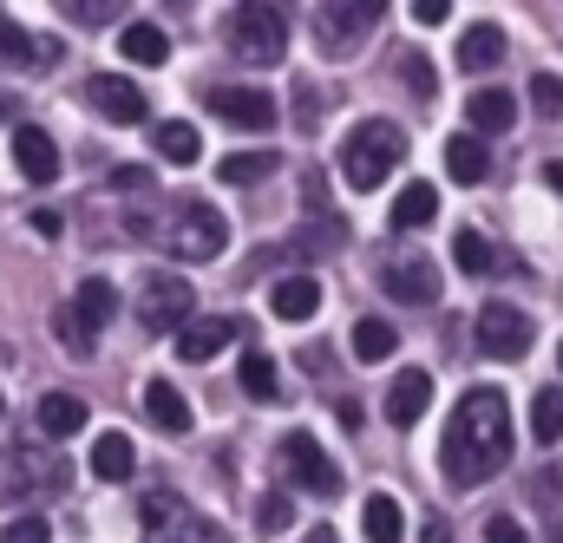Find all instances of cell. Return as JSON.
<instances>
[{
    "instance_id": "11",
    "label": "cell",
    "mask_w": 563,
    "mask_h": 543,
    "mask_svg": "<svg viewBox=\"0 0 563 543\" xmlns=\"http://www.w3.org/2000/svg\"><path fill=\"white\" fill-rule=\"evenodd\" d=\"M203 106L236 132H269L276 125V99L256 92V86H217V92H203Z\"/></svg>"
},
{
    "instance_id": "31",
    "label": "cell",
    "mask_w": 563,
    "mask_h": 543,
    "mask_svg": "<svg viewBox=\"0 0 563 543\" xmlns=\"http://www.w3.org/2000/svg\"><path fill=\"white\" fill-rule=\"evenodd\" d=\"M531 439L538 445H558L563 439V387H538V400H531Z\"/></svg>"
},
{
    "instance_id": "41",
    "label": "cell",
    "mask_w": 563,
    "mask_h": 543,
    "mask_svg": "<svg viewBox=\"0 0 563 543\" xmlns=\"http://www.w3.org/2000/svg\"><path fill=\"white\" fill-rule=\"evenodd\" d=\"M400 73H407V86H413V99H432V92H439V86H432V73H426V59H407Z\"/></svg>"
},
{
    "instance_id": "24",
    "label": "cell",
    "mask_w": 563,
    "mask_h": 543,
    "mask_svg": "<svg viewBox=\"0 0 563 543\" xmlns=\"http://www.w3.org/2000/svg\"><path fill=\"white\" fill-rule=\"evenodd\" d=\"M361 531H367V543H407V511H400V498L374 491V498L361 505Z\"/></svg>"
},
{
    "instance_id": "2",
    "label": "cell",
    "mask_w": 563,
    "mask_h": 543,
    "mask_svg": "<svg viewBox=\"0 0 563 543\" xmlns=\"http://www.w3.org/2000/svg\"><path fill=\"white\" fill-rule=\"evenodd\" d=\"M223 40L243 66H282L288 53V0H236L223 20Z\"/></svg>"
},
{
    "instance_id": "33",
    "label": "cell",
    "mask_w": 563,
    "mask_h": 543,
    "mask_svg": "<svg viewBox=\"0 0 563 543\" xmlns=\"http://www.w3.org/2000/svg\"><path fill=\"white\" fill-rule=\"evenodd\" d=\"M236 380H243V394L250 400H276V361L269 354H243V367H236Z\"/></svg>"
},
{
    "instance_id": "32",
    "label": "cell",
    "mask_w": 563,
    "mask_h": 543,
    "mask_svg": "<svg viewBox=\"0 0 563 543\" xmlns=\"http://www.w3.org/2000/svg\"><path fill=\"white\" fill-rule=\"evenodd\" d=\"M276 151H236V157H223L217 164V177L223 184H263V177H276Z\"/></svg>"
},
{
    "instance_id": "48",
    "label": "cell",
    "mask_w": 563,
    "mask_h": 543,
    "mask_svg": "<svg viewBox=\"0 0 563 543\" xmlns=\"http://www.w3.org/2000/svg\"><path fill=\"white\" fill-rule=\"evenodd\" d=\"M558 367H563V341H558Z\"/></svg>"
},
{
    "instance_id": "22",
    "label": "cell",
    "mask_w": 563,
    "mask_h": 543,
    "mask_svg": "<svg viewBox=\"0 0 563 543\" xmlns=\"http://www.w3.org/2000/svg\"><path fill=\"white\" fill-rule=\"evenodd\" d=\"M139 472V452H132V439L125 432H99L92 439V478H106V485H125Z\"/></svg>"
},
{
    "instance_id": "4",
    "label": "cell",
    "mask_w": 563,
    "mask_h": 543,
    "mask_svg": "<svg viewBox=\"0 0 563 543\" xmlns=\"http://www.w3.org/2000/svg\"><path fill=\"white\" fill-rule=\"evenodd\" d=\"M164 250H177L184 263H217V256L230 250V223H223V210L203 203V197L177 203L170 223H164Z\"/></svg>"
},
{
    "instance_id": "5",
    "label": "cell",
    "mask_w": 563,
    "mask_h": 543,
    "mask_svg": "<svg viewBox=\"0 0 563 543\" xmlns=\"http://www.w3.org/2000/svg\"><path fill=\"white\" fill-rule=\"evenodd\" d=\"M380 13H387V0H321V7H314V40H321V53H354V46L380 26Z\"/></svg>"
},
{
    "instance_id": "1",
    "label": "cell",
    "mask_w": 563,
    "mask_h": 543,
    "mask_svg": "<svg viewBox=\"0 0 563 543\" xmlns=\"http://www.w3.org/2000/svg\"><path fill=\"white\" fill-rule=\"evenodd\" d=\"M511 400L498 394V387H472L452 419H445V439H439V465H445V478L459 485V491H472V485H485L492 472H505V458H511Z\"/></svg>"
},
{
    "instance_id": "23",
    "label": "cell",
    "mask_w": 563,
    "mask_h": 543,
    "mask_svg": "<svg viewBox=\"0 0 563 543\" xmlns=\"http://www.w3.org/2000/svg\"><path fill=\"white\" fill-rule=\"evenodd\" d=\"M144 412H151V425H157V432H177V439L197 425V419H190V400H184L170 380H151V387H144Z\"/></svg>"
},
{
    "instance_id": "28",
    "label": "cell",
    "mask_w": 563,
    "mask_h": 543,
    "mask_svg": "<svg viewBox=\"0 0 563 543\" xmlns=\"http://www.w3.org/2000/svg\"><path fill=\"white\" fill-rule=\"evenodd\" d=\"M465 112H472V137H478V132H505V125L518 119L511 92H498V86H492V92H472V99H465Z\"/></svg>"
},
{
    "instance_id": "17",
    "label": "cell",
    "mask_w": 563,
    "mask_h": 543,
    "mask_svg": "<svg viewBox=\"0 0 563 543\" xmlns=\"http://www.w3.org/2000/svg\"><path fill=\"white\" fill-rule=\"evenodd\" d=\"M314 308H321V281L314 275H282L269 288V314L276 321H314Z\"/></svg>"
},
{
    "instance_id": "38",
    "label": "cell",
    "mask_w": 563,
    "mask_h": 543,
    "mask_svg": "<svg viewBox=\"0 0 563 543\" xmlns=\"http://www.w3.org/2000/svg\"><path fill=\"white\" fill-rule=\"evenodd\" d=\"M282 524H288V498H282V491H269V498L256 505V531H269V538H276Z\"/></svg>"
},
{
    "instance_id": "16",
    "label": "cell",
    "mask_w": 563,
    "mask_h": 543,
    "mask_svg": "<svg viewBox=\"0 0 563 543\" xmlns=\"http://www.w3.org/2000/svg\"><path fill=\"white\" fill-rule=\"evenodd\" d=\"M112 314H119V288L106 281V275H92V281H79V295H73V321L99 341V328H112Z\"/></svg>"
},
{
    "instance_id": "25",
    "label": "cell",
    "mask_w": 563,
    "mask_h": 543,
    "mask_svg": "<svg viewBox=\"0 0 563 543\" xmlns=\"http://www.w3.org/2000/svg\"><path fill=\"white\" fill-rule=\"evenodd\" d=\"M498 59H505V33H498V26L478 20V26L459 33V66H465V73H492Z\"/></svg>"
},
{
    "instance_id": "21",
    "label": "cell",
    "mask_w": 563,
    "mask_h": 543,
    "mask_svg": "<svg viewBox=\"0 0 563 543\" xmlns=\"http://www.w3.org/2000/svg\"><path fill=\"white\" fill-rule=\"evenodd\" d=\"M445 170H452V184H485L492 177V144L472 132L445 137Z\"/></svg>"
},
{
    "instance_id": "13",
    "label": "cell",
    "mask_w": 563,
    "mask_h": 543,
    "mask_svg": "<svg viewBox=\"0 0 563 543\" xmlns=\"http://www.w3.org/2000/svg\"><path fill=\"white\" fill-rule=\"evenodd\" d=\"M86 106H92L99 119H112V125H144V119H151V99H144L132 79H119V73L86 79Z\"/></svg>"
},
{
    "instance_id": "29",
    "label": "cell",
    "mask_w": 563,
    "mask_h": 543,
    "mask_svg": "<svg viewBox=\"0 0 563 543\" xmlns=\"http://www.w3.org/2000/svg\"><path fill=\"white\" fill-rule=\"evenodd\" d=\"M432 217H439V190L432 184H407L394 197V230H426Z\"/></svg>"
},
{
    "instance_id": "47",
    "label": "cell",
    "mask_w": 563,
    "mask_h": 543,
    "mask_svg": "<svg viewBox=\"0 0 563 543\" xmlns=\"http://www.w3.org/2000/svg\"><path fill=\"white\" fill-rule=\"evenodd\" d=\"M551 543H563V531H551Z\"/></svg>"
},
{
    "instance_id": "3",
    "label": "cell",
    "mask_w": 563,
    "mask_h": 543,
    "mask_svg": "<svg viewBox=\"0 0 563 543\" xmlns=\"http://www.w3.org/2000/svg\"><path fill=\"white\" fill-rule=\"evenodd\" d=\"M400 157H407V132L387 125V119H367V125H354L347 144H341V177H347L354 190H380Z\"/></svg>"
},
{
    "instance_id": "27",
    "label": "cell",
    "mask_w": 563,
    "mask_h": 543,
    "mask_svg": "<svg viewBox=\"0 0 563 543\" xmlns=\"http://www.w3.org/2000/svg\"><path fill=\"white\" fill-rule=\"evenodd\" d=\"M119 53H125L132 66H164V59H170V40H164V26L132 20V26H125V40H119Z\"/></svg>"
},
{
    "instance_id": "44",
    "label": "cell",
    "mask_w": 563,
    "mask_h": 543,
    "mask_svg": "<svg viewBox=\"0 0 563 543\" xmlns=\"http://www.w3.org/2000/svg\"><path fill=\"white\" fill-rule=\"evenodd\" d=\"M420 543H452V524H445V518H426Z\"/></svg>"
},
{
    "instance_id": "45",
    "label": "cell",
    "mask_w": 563,
    "mask_h": 543,
    "mask_svg": "<svg viewBox=\"0 0 563 543\" xmlns=\"http://www.w3.org/2000/svg\"><path fill=\"white\" fill-rule=\"evenodd\" d=\"M544 184H551V190L563 197V157H551V164H544Z\"/></svg>"
},
{
    "instance_id": "7",
    "label": "cell",
    "mask_w": 563,
    "mask_h": 543,
    "mask_svg": "<svg viewBox=\"0 0 563 543\" xmlns=\"http://www.w3.org/2000/svg\"><path fill=\"white\" fill-rule=\"evenodd\" d=\"M531 314L525 308H511V301H485L478 308V354H492V361H525L531 354Z\"/></svg>"
},
{
    "instance_id": "15",
    "label": "cell",
    "mask_w": 563,
    "mask_h": 543,
    "mask_svg": "<svg viewBox=\"0 0 563 543\" xmlns=\"http://www.w3.org/2000/svg\"><path fill=\"white\" fill-rule=\"evenodd\" d=\"M59 46L40 40V33H20L7 13H0V73H33V66H53Z\"/></svg>"
},
{
    "instance_id": "9",
    "label": "cell",
    "mask_w": 563,
    "mask_h": 543,
    "mask_svg": "<svg viewBox=\"0 0 563 543\" xmlns=\"http://www.w3.org/2000/svg\"><path fill=\"white\" fill-rule=\"evenodd\" d=\"M380 288H387L394 301L432 308V301H439V263H432V256H420V250H400V256H387V269H380Z\"/></svg>"
},
{
    "instance_id": "35",
    "label": "cell",
    "mask_w": 563,
    "mask_h": 543,
    "mask_svg": "<svg viewBox=\"0 0 563 543\" xmlns=\"http://www.w3.org/2000/svg\"><path fill=\"white\" fill-rule=\"evenodd\" d=\"M79 26H106V20H119L125 13V0H59Z\"/></svg>"
},
{
    "instance_id": "42",
    "label": "cell",
    "mask_w": 563,
    "mask_h": 543,
    "mask_svg": "<svg viewBox=\"0 0 563 543\" xmlns=\"http://www.w3.org/2000/svg\"><path fill=\"white\" fill-rule=\"evenodd\" d=\"M445 13H452V0H413V20L420 26H445Z\"/></svg>"
},
{
    "instance_id": "34",
    "label": "cell",
    "mask_w": 563,
    "mask_h": 543,
    "mask_svg": "<svg viewBox=\"0 0 563 543\" xmlns=\"http://www.w3.org/2000/svg\"><path fill=\"white\" fill-rule=\"evenodd\" d=\"M452 256H459V269H465V275L492 269V243H485L478 230H459V236H452Z\"/></svg>"
},
{
    "instance_id": "46",
    "label": "cell",
    "mask_w": 563,
    "mask_h": 543,
    "mask_svg": "<svg viewBox=\"0 0 563 543\" xmlns=\"http://www.w3.org/2000/svg\"><path fill=\"white\" fill-rule=\"evenodd\" d=\"M301 543H341V538H334V524H314V531H308Z\"/></svg>"
},
{
    "instance_id": "39",
    "label": "cell",
    "mask_w": 563,
    "mask_h": 543,
    "mask_svg": "<svg viewBox=\"0 0 563 543\" xmlns=\"http://www.w3.org/2000/svg\"><path fill=\"white\" fill-rule=\"evenodd\" d=\"M0 543H46V518H33V511H26V518H13V524L0 531Z\"/></svg>"
},
{
    "instance_id": "12",
    "label": "cell",
    "mask_w": 563,
    "mask_h": 543,
    "mask_svg": "<svg viewBox=\"0 0 563 543\" xmlns=\"http://www.w3.org/2000/svg\"><path fill=\"white\" fill-rule=\"evenodd\" d=\"M144 538L151 543H210V524H203L190 505L151 491V498H144Z\"/></svg>"
},
{
    "instance_id": "18",
    "label": "cell",
    "mask_w": 563,
    "mask_h": 543,
    "mask_svg": "<svg viewBox=\"0 0 563 543\" xmlns=\"http://www.w3.org/2000/svg\"><path fill=\"white\" fill-rule=\"evenodd\" d=\"M426 407H432V374H426V367L394 374V387H387V419H394V425H413Z\"/></svg>"
},
{
    "instance_id": "40",
    "label": "cell",
    "mask_w": 563,
    "mask_h": 543,
    "mask_svg": "<svg viewBox=\"0 0 563 543\" xmlns=\"http://www.w3.org/2000/svg\"><path fill=\"white\" fill-rule=\"evenodd\" d=\"M485 543H531L518 518H485Z\"/></svg>"
},
{
    "instance_id": "19",
    "label": "cell",
    "mask_w": 563,
    "mask_h": 543,
    "mask_svg": "<svg viewBox=\"0 0 563 543\" xmlns=\"http://www.w3.org/2000/svg\"><path fill=\"white\" fill-rule=\"evenodd\" d=\"M33 419H40V432H46V439H73V432H86L92 407H86L79 394H59V387H53V394L33 407Z\"/></svg>"
},
{
    "instance_id": "26",
    "label": "cell",
    "mask_w": 563,
    "mask_h": 543,
    "mask_svg": "<svg viewBox=\"0 0 563 543\" xmlns=\"http://www.w3.org/2000/svg\"><path fill=\"white\" fill-rule=\"evenodd\" d=\"M151 144H157V157H164V164H177V170H190V164L203 157V137H197V125H184V119L157 125V132H151Z\"/></svg>"
},
{
    "instance_id": "37",
    "label": "cell",
    "mask_w": 563,
    "mask_h": 543,
    "mask_svg": "<svg viewBox=\"0 0 563 543\" xmlns=\"http://www.w3.org/2000/svg\"><path fill=\"white\" fill-rule=\"evenodd\" d=\"M53 334H59V341H66V347H73V354H79V361H86V354H92V347H99V341H92V334H86V328H79V321H73V308H59V314H53Z\"/></svg>"
},
{
    "instance_id": "30",
    "label": "cell",
    "mask_w": 563,
    "mask_h": 543,
    "mask_svg": "<svg viewBox=\"0 0 563 543\" xmlns=\"http://www.w3.org/2000/svg\"><path fill=\"white\" fill-rule=\"evenodd\" d=\"M400 347V334L380 321V314H367V321H354V361H367V367H380L387 354Z\"/></svg>"
},
{
    "instance_id": "6",
    "label": "cell",
    "mask_w": 563,
    "mask_h": 543,
    "mask_svg": "<svg viewBox=\"0 0 563 543\" xmlns=\"http://www.w3.org/2000/svg\"><path fill=\"white\" fill-rule=\"evenodd\" d=\"M190 308H197V288L184 281V275L170 269H151L139 288V321L151 328V334H177L184 321H190Z\"/></svg>"
},
{
    "instance_id": "8",
    "label": "cell",
    "mask_w": 563,
    "mask_h": 543,
    "mask_svg": "<svg viewBox=\"0 0 563 543\" xmlns=\"http://www.w3.org/2000/svg\"><path fill=\"white\" fill-rule=\"evenodd\" d=\"M282 465H288V478H295L308 498H334V491H341V465L321 452L314 432H288V439H282Z\"/></svg>"
},
{
    "instance_id": "43",
    "label": "cell",
    "mask_w": 563,
    "mask_h": 543,
    "mask_svg": "<svg viewBox=\"0 0 563 543\" xmlns=\"http://www.w3.org/2000/svg\"><path fill=\"white\" fill-rule=\"evenodd\" d=\"M112 190H151V170H139V164L112 170Z\"/></svg>"
},
{
    "instance_id": "36",
    "label": "cell",
    "mask_w": 563,
    "mask_h": 543,
    "mask_svg": "<svg viewBox=\"0 0 563 543\" xmlns=\"http://www.w3.org/2000/svg\"><path fill=\"white\" fill-rule=\"evenodd\" d=\"M531 106H538V119H563V79L538 73L531 79Z\"/></svg>"
},
{
    "instance_id": "20",
    "label": "cell",
    "mask_w": 563,
    "mask_h": 543,
    "mask_svg": "<svg viewBox=\"0 0 563 543\" xmlns=\"http://www.w3.org/2000/svg\"><path fill=\"white\" fill-rule=\"evenodd\" d=\"M230 334H236V328H230L223 314H210V321H184V328H177V354L203 367V361H217V354L230 347Z\"/></svg>"
},
{
    "instance_id": "10",
    "label": "cell",
    "mask_w": 563,
    "mask_h": 543,
    "mask_svg": "<svg viewBox=\"0 0 563 543\" xmlns=\"http://www.w3.org/2000/svg\"><path fill=\"white\" fill-rule=\"evenodd\" d=\"M59 485H66L59 458H46V452H26V445L0 452V491H20V498H46V491H59Z\"/></svg>"
},
{
    "instance_id": "14",
    "label": "cell",
    "mask_w": 563,
    "mask_h": 543,
    "mask_svg": "<svg viewBox=\"0 0 563 543\" xmlns=\"http://www.w3.org/2000/svg\"><path fill=\"white\" fill-rule=\"evenodd\" d=\"M13 164H20V177H33V184H53L59 177V144L53 132H40V125H13Z\"/></svg>"
}]
</instances>
